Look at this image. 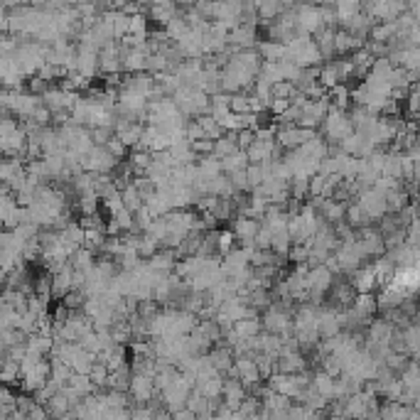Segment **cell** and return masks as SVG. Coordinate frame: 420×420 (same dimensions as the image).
<instances>
[{"mask_svg":"<svg viewBox=\"0 0 420 420\" xmlns=\"http://www.w3.org/2000/svg\"><path fill=\"white\" fill-rule=\"evenodd\" d=\"M229 180H231V187H234V192L249 194V182H246V167H244V170L229 172Z\"/></svg>","mask_w":420,"mask_h":420,"instance_id":"obj_40","label":"cell"},{"mask_svg":"<svg viewBox=\"0 0 420 420\" xmlns=\"http://www.w3.org/2000/svg\"><path fill=\"white\" fill-rule=\"evenodd\" d=\"M94 261H96V253H94V251L86 249V246H79V249H76L74 253L69 255L72 268H74V271H79V273L89 271V268L94 266Z\"/></svg>","mask_w":420,"mask_h":420,"instance_id":"obj_35","label":"cell"},{"mask_svg":"<svg viewBox=\"0 0 420 420\" xmlns=\"http://www.w3.org/2000/svg\"><path fill=\"white\" fill-rule=\"evenodd\" d=\"M310 386H312V389L317 391L322 398H327V401L335 398V376H330V373L322 371V369L312 373V378H310Z\"/></svg>","mask_w":420,"mask_h":420,"instance_id":"obj_27","label":"cell"},{"mask_svg":"<svg viewBox=\"0 0 420 420\" xmlns=\"http://www.w3.org/2000/svg\"><path fill=\"white\" fill-rule=\"evenodd\" d=\"M99 72L103 76L121 74V52H118V42L106 44L99 49Z\"/></svg>","mask_w":420,"mask_h":420,"instance_id":"obj_18","label":"cell"},{"mask_svg":"<svg viewBox=\"0 0 420 420\" xmlns=\"http://www.w3.org/2000/svg\"><path fill=\"white\" fill-rule=\"evenodd\" d=\"M305 369H308V354H303L300 349L280 351L276 357V371L280 373H298Z\"/></svg>","mask_w":420,"mask_h":420,"instance_id":"obj_11","label":"cell"},{"mask_svg":"<svg viewBox=\"0 0 420 420\" xmlns=\"http://www.w3.org/2000/svg\"><path fill=\"white\" fill-rule=\"evenodd\" d=\"M293 17H295V27H298L303 35H310L312 37L314 32H319L325 27V20H322V8L314 6V3H305V0H298L293 6Z\"/></svg>","mask_w":420,"mask_h":420,"instance_id":"obj_4","label":"cell"},{"mask_svg":"<svg viewBox=\"0 0 420 420\" xmlns=\"http://www.w3.org/2000/svg\"><path fill=\"white\" fill-rule=\"evenodd\" d=\"M246 394H249V389H246L244 383L239 381L236 376H229V378H224V389H221V401L229 408H239V403L246 398Z\"/></svg>","mask_w":420,"mask_h":420,"instance_id":"obj_19","label":"cell"},{"mask_svg":"<svg viewBox=\"0 0 420 420\" xmlns=\"http://www.w3.org/2000/svg\"><path fill=\"white\" fill-rule=\"evenodd\" d=\"M175 3H177V8H182V6L192 8V6H194V0H175Z\"/></svg>","mask_w":420,"mask_h":420,"instance_id":"obj_43","label":"cell"},{"mask_svg":"<svg viewBox=\"0 0 420 420\" xmlns=\"http://www.w3.org/2000/svg\"><path fill=\"white\" fill-rule=\"evenodd\" d=\"M283 150L276 145V140H255L246 148L249 162H271L273 158H280Z\"/></svg>","mask_w":420,"mask_h":420,"instance_id":"obj_13","label":"cell"},{"mask_svg":"<svg viewBox=\"0 0 420 420\" xmlns=\"http://www.w3.org/2000/svg\"><path fill=\"white\" fill-rule=\"evenodd\" d=\"M330 293H332V308L339 310V305H342V310H344V308H349V305H351V300H354L357 290H354V285H351V283H332Z\"/></svg>","mask_w":420,"mask_h":420,"instance_id":"obj_26","label":"cell"},{"mask_svg":"<svg viewBox=\"0 0 420 420\" xmlns=\"http://www.w3.org/2000/svg\"><path fill=\"white\" fill-rule=\"evenodd\" d=\"M258 42V30L255 22H239L234 30H229V49L239 52V49H253Z\"/></svg>","mask_w":420,"mask_h":420,"instance_id":"obj_8","label":"cell"},{"mask_svg":"<svg viewBox=\"0 0 420 420\" xmlns=\"http://www.w3.org/2000/svg\"><path fill=\"white\" fill-rule=\"evenodd\" d=\"M106 148H108V153H113L118 160H123V158H126V155H128V148L121 143V140L116 138V135H113V138L108 140V143H106Z\"/></svg>","mask_w":420,"mask_h":420,"instance_id":"obj_42","label":"cell"},{"mask_svg":"<svg viewBox=\"0 0 420 420\" xmlns=\"http://www.w3.org/2000/svg\"><path fill=\"white\" fill-rule=\"evenodd\" d=\"M319 128H322V138H325L330 145H337L342 138H346V135L354 131L344 108H335V106H330V111H327V116L322 118Z\"/></svg>","mask_w":420,"mask_h":420,"instance_id":"obj_2","label":"cell"},{"mask_svg":"<svg viewBox=\"0 0 420 420\" xmlns=\"http://www.w3.org/2000/svg\"><path fill=\"white\" fill-rule=\"evenodd\" d=\"M317 81L325 86L327 91H330L332 86L342 84V74H339V64H337V59H327L325 67H317Z\"/></svg>","mask_w":420,"mask_h":420,"instance_id":"obj_29","label":"cell"},{"mask_svg":"<svg viewBox=\"0 0 420 420\" xmlns=\"http://www.w3.org/2000/svg\"><path fill=\"white\" fill-rule=\"evenodd\" d=\"M172 101L180 108L182 116L187 118H197L209 113V94L202 89H194V86H180V89H175Z\"/></svg>","mask_w":420,"mask_h":420,"instance_id":"obj_1","label":"cell"},{"mask_svg":"<svg viewBox=\"0 0 420 420\" xmlns=\"http://www.w3.org/2000/svg\"><path fill=\"white\" fill-rule=\"evenodd\" d=\"M337 145H339L342 153L354 155V158H369V155L376 150V145H373L364 133H359V131H351V133L346 135V138H342Z\"/></svg>","mask_w":420,"mask_h":420,"instance_id":"obj_9","label":"cell"},{"mask_svg":"<svg viewBox=\"0 0 420 420\" xmlns=\"http://www.w3.org/2000/svg\"><path fill=\"white\" fill-rule=\"evenodd\" d=\"M155 394H158V389H155L153 376H145V373H133V376H131L128 396L133 398V403H148Z\"/></svg>","mask_w":420,"mask_h":420,"instance_id":"obj_10","label":"cell"},{"mask_svg":"<svg viewBox=\"0 0 420 420\" xmlns=\"http://www.w3.org/2000/svg\"><path fill=\"white\" fill-rule=\"evenodd\" d=\"M371 261H373V263H371V271H373V276H376L378 287L394 280V276H396V263L391 261L389 255L381 253V255H376V258H371Z\"/></svg>","mask_w":420,"mask_h":420,"instance_id":"obj_23","label":"cell"},{"mask_svg":"<svg viewBox=\"0 0 420 420\" xmlns=\"http://www.w3.org/2000/svg\"><path fill=\"white\" fill-rule=\"evenodd\" d=\"M194 389L202 396H207L209 401H219L221 398V389H224V376L221 373H214L209 378H202V381L194 383Z\"/></svg>","mask_w":420,"mask_h":420,"instance_id":"obj_30","label":"cell"},{"mask_svg":"<svg viewBox=\"0 0 420 420\" xmlns=\"http://www.w3.org/2000/svg\"><path fill=\"white\" fill-rule=\"evenodd\" d=\"M143 128H145L143 121H116L113 135H116L126 148H135L140 135H143Z\"/></svg>","mask_w":420,"mask_h":420,"instance_id":"obj_17","label":"cell"},{"mask_svg":"<svg viewBox=\"0 0 420 420\" xmlns=\"http://www.w3.org/2000/svg\"><path fill=\"white\" fill-rule=\"evenodd\" d=\"M221 172H236V170H244L246 165H249V158H246V150H236V153H231V155H224L221 160Z\"/></svg>","mask_w":420,"mask_h":420,"instance_id":"obj_37","label":"cell"},{"mask_svg":"<svg viewBox=\"0 0 420 420\" xmlns=\"http://www.w3.org/2000/svg\"><path fill=\"white\" fill-rule=\"evenodd\" d=\"M373 17L369 15L367 10H357L354 15H349L346 20H342L339 25H342V30H346L349 35H354V37H359V40H367L369 37V30H371V25H373Z\"/></svg>","mask_w":420,"mask_h":420,"instance_id":"obj_15","label":"cell"},{"mask_svg":"<svg viewBox=\"0 0 420 420\" xmlns=\"http://www.w3.org/2000/svg\"><path fill=\"white\" fill-rule=\"evenodd\" d=\"M351 285H354L357 293H373L378 287V283H376V276H373L371 266H359L357 271L351 273Z\"/></svg>","mask_w":420,"mask_h":420,"instance_id":"obj_24","label":"cell"},{"mask_svg":"<svg viewBox=\"0 0 420 420\" xmlns=\"http://www.w3.org/2000/svg\"><path fill=\"white\" fill-rule=\"evenodd\" d=\"M287 290H290V298L293 300H305V293H308V263H298L293 271L283 276Z\"/></svg>","mask_w":420,"mask_h":420,"instance_id":"obj_14","label":"cell"},{"mask_svg":"<svg viewBox=\"0 0 420 420\" xmlns=\"http://www.w3.org/2000/svg\"><path fill=\"white\" fill-rule=\"evenodd\" d=\"M207 357L219 373H226L231 369V364H234V351H231L226 344H219V342L207 351Z\"/></svg>","mask_w":420,"mask_h":420,"instance_id":"obj_22","label":"cell"},{"mask_svg":"<svg viewBox=\"0 0 420 420\" xmlns=\"http://www.w3.org/2000/svg\"><path fill=\"white\" fill-rule=\"evenodd\" d=\"M261 221L253 217H241L234 219V226H231V234H234V241H239L241 246H253V239H255V231H258Z\"/></svg>","mask_w":420,"mask_h":420,"instance_id":"obj_12","label":"cell"},{"mask_svg":"<svg viewBox=\"0 0 420 420\" xmlns=\"http://www.w3.org/2000/svg\"><path fill=\"white\" fill-rule=\"evenodd\" d=\"M285 59L295 62L298 67H317V64H322V57H319L310 35H298L295 40H290L285 44Z\"/></svg>","mask_w":420,"mask_h":420,"instance_id":"obj_3","label":"cell"},{"mask_svg":"<svg viewBox=\"0 0 420 420\" xmlns=\"http://www.w3.org/2000/svg\"><path fill=\"white\" fill-rule=\"evenodd\" d=\"M121 165V160L113 153H108L106 145H94L89 153L81 158V167L86 172H94V175H103V172H113Z\"/></svg>","mask_w":420,"mask_h":420,"instance_id":"obj_5","label":"cell"},{"mask_svg":"<svg viewBox=\"0 0 420 420\" xmlns=\"http://www.w3.org/2000/svg\"><path fill=\"white\" fill-rule=\"evenodd\" d=\"M234 249V234L231 231H219V239H217V253L224 255L226 251Z\"/></svg>","mask_w":420,"mask_h":420,"instance_id":"obj_41","label":"cell"},{"mask_svg":"<svg viewBox=\"0 0 420 420\" xmlns=\"http://www.w3.org/2000/svg\"><path fill=\"white\" fill-rule=\"evenodd\" d=\"M344 224H349L351 229H359V226H367V224H373V221L362 212V207L351 199V202H346V209H344Z\"/></svg>","mask_w":420,"mask_h":420,"instance_id":"obj_36","label":"cell"},{"mask_svg":"<svg viewBox=\"0 0 420 420\" xmlns=\"http://www.w3.org/2000/svg\"><path fill=\"white\" fill-rule=\"evenodd\" d=\"M378 418L386 420H418L420 413L415 405H405L401 401H386L383 405H378Z\"/></svg>","mask_w":420,"mask_h":420,"instance_id":"obj_16","label":"cell"},{"mask_svg":"<svg viewBox=\"0 0 420 420\" xmlns=\"http://www.w3.org/2000/svg\"><path fill=\"white\" fill-rule=\"evenodd\" d=\"M89 378H91V383H94L96 389H106V381H108V367L103 362H99L96 359L94 362V367L89 369Z\"/></svg>","mask_w":420,"mask_h":420,"instance_id":"obj_39","label":"cell"},{"mask_svg":"<svg viewBox=\"0 0 420 420\" xmlns=\"http://www.w3.org/2000/svg\"><path fill=\"white\" fill-rule=\"evenodd\" d=\"M255 52H258L261 62H278V59H285V44L266 40V42H255Z\"/></svg>","mask_w":420,"mask_h":420,"instance_id":"obj_31","label":"cell"},{"mask_svg":"<svg viewBox=\"0 0 420 420\" xmlns=\"http://www.w3.org/2000/svg\"><path fill=\"white\" fill-rule=\"evenodd\" d=\"M354 202L362 207V212L367 214L371 221H378V219L383 217V214L389 212V202H386V194H381L378 190H373V187H364V190L357 192V197H354Z\"/></svg>","mask_w":420,"mask_h":420,"instance_id":"obj_6","label":"cell"},{"mask_svg":"<svg viewBox=\"0 0 420 420\" xmlns=\"http://www.w3.org/2000/svg\"><path fill=\"white\" fill-rule=\"evenodd\" d=\"M207 194H212V197H234V194H239V192H234V187H231V180L226 172H219L217 177H212V180L207 182Z\"/></svg>","mask_w":420,"mask_h":420,"instance_id":"obj_28","label":"cell"},{"mask_svg":"<svg viewBox=\"0 0 420 420\" xmlns=\"http://www.w3.org/2000/svg\"><path fill=\"white\" fill-rule=\"evenodd\" d=\"M231 330H234L239 337H246V339H249V337H255L258 332L263 330L261 317H258V314H246V317L236 319L234 325H231Z\"/></svg>","mask_w":420,"mask_h":420,"instance_id":"obj_32","label":"cell"},{"mask_svg":"<svg viewBox=\"0 0 420 420\" xmlns=\"http://www.w3.org/2000/svg\"><path fill=\"white\" fill-rule=\"evenodd\" d=\"M121 199H123V207H126L131 214L138 212V209L143 207V202H145V199L140 197V192L135 190L133 182H131V180H128L126 185L121 187Z\"/></svg>","mask_w":420,"mask_h":420,"instance_id":"obj_34","label":"cell"},{"mask_svg":"<svg viewBox=\"0 0 420 420\" xmlns=\"http://www.w3.org/2000/svg\"><path fill=\"white\" fill-rule=\"evenodd\" d=\"M364 42H367V40L354 37V35H349L346 30H335V54L337 57H349V54H354L357 49H362Z\"/></svg>","mask_w":420,"mask_h":420,"instance_id":"obj_21","label":"cell"},{"mask_svg":"<svg viewBox=\"0 0 420 420\" xmlns=\"http://www.w3.org/2000/svg\"><path fill=\"white\" fill-rule=\"evenodd\" d=\"M314 133H317V131H310V128H303L298 126V123H290V126H283V128L276 126V145L280 150H293L298 148L300 143H305L308 138H312Z\"/></svg>","mask_w":420,"mask_h":420,"instance_id":"obj_7","label":"cell"},{"mask_svg":"<svg viewBox=\"0 0 420 420\" xmlns=\"http://www.w3.org/2000/svg\"><path fill=\"white\" fill-rule=\"evenodd\" d=\"M253 6H255V15H258L261 22L273 20V17L280 15V12L285 10L283 0H253Z\"/></svg>","mask_w":420,"mask_h":420,"instance_id":"obj_33","label":"cell"},{"mask_svg":"<svg viewBox=\"0 0 420 420\" xmlns=\"http://www.w3.org/2000/svg\"><path fill=\"white\" fill-rule=\"evenodd\" d=\"M197 123L202 126V133H204V138H209V140H217L219 135L224 133V128L219 126L217 121H214L209 113H204V116H197Z\"/></svg>","mask_w":420,"mask_h":420,"instance_id":"obj_38","label":"cell"},{"mask_svg":"<svg viewBox=\"0 0 420 420\" xmlns=\"http://www.w3.org/2000/svg\"><path fill=\"white\" fill-rule=\"evenodd\" d=\"M187 408H190L192 413L197 415V418H212V415H214L212 401H209L207 396L199 394L197 389H192L190 396H187Z\"/></svg>","mask_w":420,"mask_h":420,"instance_id":"obj_25","label":"cell"},{"mask_svg":"<svg viewBox=\"0 0 420 420\" xmlns=\"http://www.w3.org/2000/svg\"><path fill=\"white\" fill-rule=\"evenodd\" d=\"M312 42H314V47H317L322 62L337 57V54H335V27H322L319 32H314Z\"/></svg>","mask_w":420,"mask_h":420,"instance_id":"obj_20","label":"cell"}]
</instances>
